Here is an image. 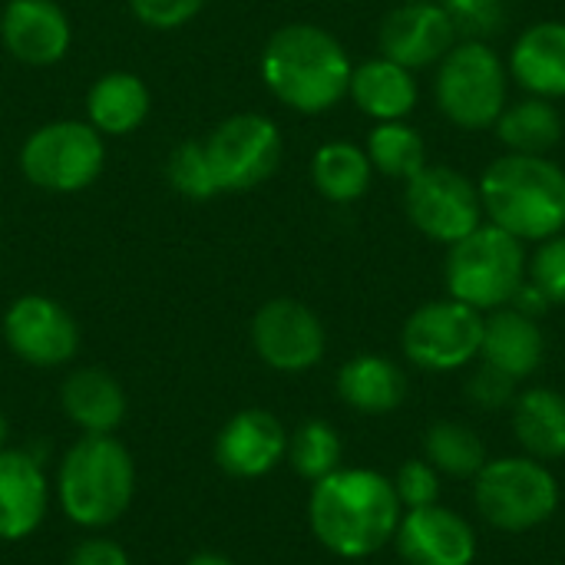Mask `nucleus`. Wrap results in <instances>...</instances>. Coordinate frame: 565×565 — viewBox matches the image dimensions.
I'll return each mask as SVG.
<instances>
[{"mask_svg": "<svg viewBox=\"0 0 565 565\" xmlns=\"http://www.w3.org/2000/svg\"><path fill=\"white\" fill-rule=\"evenodd\" d=\"M404 507L394 480L364 467H341L318 480L308 500V523L318 543L341 559H367L394 543Z\"/></svg>", "mask_w": 565, "mask_h": 565, "instance_id": "nucleus-1", "label": "nucleus"}, {"mask_svg": "<svg viewBox=\"0 0 565 565\" xmlns=\"http://www.w3.org/2000/svg\"><path fill=\"white\" fill-rule=\"evenodd\" d=\"M351 70L344 46L315 23H288L275 30L262 53L265 86L305 116L334 109L348 96Z\"/></svg>", "mask_w": 565, "mask_h": 565, "instance_id": "nucleus-2", "label": "nucleus"}, {"mask_svg": "<svg viewBox=\"0 0 565 565\" xmlns=\"http://www.w3.org/2000/svg\"><path fill=\"white\" fill-rule=\"evenodd\" d=\"M477 185L490 225L513 238L546 242L565 232V172L553 159L507 152Z\"/></svg>", "mask_w": 565, "mask_h": 565, "instance_id": "nucleus-3", "label": "nucleus"}, {"mask_svg": "<svg viewBox=\"0 0 565 565\" xmlns=\"http://www.w3.org/2000/svg\"><path fill=\"white\" fill-rule=\"evenodd\" d=\"M136 467L113 434H83L56 470V500L83 530L113 526L132 507Z\"/></svg>", "mask_w": 565, "mask_h": 565, "instance_id": "nucleus-4", "label": "nucleus"}, {"mask_svg": "<svg viewBox=\"0 0 565 565\" xmlns=\"http://www.w3.org/2000/svg\"><path fill=\"white\" fill-rule=\"evenodd\" d=\"M444 278L450 298L477 308L480 315L507 308L526 281L523 242L497 225H480L450 245Z\"/></svg>", "mask_w": 565, "mask_h": 565, "instance_id": "nucleus-5", "label": "nucleus"}, {"mask_svg": "<svg viewBox=\"0 0 565 565\" xmlns=\"http://www.w3.org/2000/svg\"><path fill=\"white\" fill-rule=\"evenodd\" d=\"M434 96L460 129H490L510 103V70L483 40H457L437 63Z\"/></svg>", "mask_w": 565, "mask_h": 565, "instance_id": "nucleus-6", "label": "nucleus"}, {"mask_svg": "<svg viewBox=\"0 0 565 565\" xmlns=\"http://www.w3.org/2000/svg\"><path fill=\"white\" fill-rule=\"evenodd\" d=\"M477 513L503 533H530L559 510V483L553 470L533 457L487 460L473 477Z\"/></svg>", "mask_w": 565, "mask_h": 565, "instance_id": "nucleus-7", "label": "nucleus"}, {"mask_svg": "<svg viewBox=\"0 0 565 565\" xmlns=\"http://www.w3.org/2000/svg\"><path fill=\"white\" fill-rule=\"evenodd\" d=\"M103 136L89 122L60 119L40 126L20 149L23 175L43 192H79L103 172Z\"/></svg>", "mask_w": 565, "mask_h": 565, "instance_id": "nucleus-8", "label": "nucleus"}, {"mask_svg": "<svg viewBox=\"0 0 565 565\" xmlns=\"http://www.w3.org/2000/svg\"><path fill=\"white\" fill-rule=\"evenodd\" d=\"M480 344L483 315L457 298L420 305L401 331V348L407 361L420 371L437 374L467 367L473 358H480Z\"/></svg>", "mask_w": 565, "mask_h": 565, "instance_id": "nucleus-9", "label": "nucleus"}, {"mask_svg": "<svg viewBox=\"0 0 565 565\" xmlns=\"http://www.w3.org/2000/svg\"><path fill=\"white\" fill-rule=\"evenodd\" d=\"M404 205L414 228L444 245H454L483 225L480 185L450 166H424L407 179Z\"/></svg>", "mask_w": 565, "mask_h": 565, "instance_id": "nucleus-10", "label": "nucleus"}, {"mask_svg": "<svg viewBox=\"0 0 565 565\" xmlns=\"http://www.w3.org/2000/svg\"><path fill=\"white\" fill-rule=\"evenodd\" d=\"M202 146L218 192H248L271 179L281 162V132L262 113L228 116Z\"/></svg>", "mask_w": 565, "mask_h": 565, "instance_id": "nucleus-11", "label": "nucleus"}, {"mask_svg": "<svg viewBox=\"0 0 565 565\" xmlns=\"http://www.w3.org/2000/svg\"><path fill=\"white\" fill-rule=\"evenodd\" d=\"M252 344L255 354L281 374L311 371L324 358V324L318 315L291 298H275L258 308L252 321Z\"/></svg>", "mask_w": 565, "mask_h": 565, "instance_id": "nucleus-12", "label": "nucleus"}, {"mask_svg": "<svg viewBox=\"0 0 565 565\" xmlns=\"http://www.w3.org/2000/svg\"><path fill=\"white\" fill-rule=\"evenodd\" d=\"M3 341L33 367H63L79 351V328L60 301L23 295L3 315Z\"/></svg>", "mask_w": 565, "mask_h": 565, "instance_id": "nucleus-13", "label": "nucleus"}, {"mask_svg": "<svg viewBox=\"0 0 565 565\" xmlns=\"http://www.w3.org/2000/svg\"><path fill=\"white\" fill-rule=\"evenodd\" d=\"M457 40L460 36L450 13L437 0H404L381 20V33H377L381 56L407 70H424L440 63Z\"/></svg>", "mask_w": 565, "mask_h": 565, "instance_id": "nucleus-14", "label": "nucleus"}, {"mask_svg": "<svg viewBox=\"0 0 565 565\" xmlns=\"http://www.w3.org/2000/svg\"><path fill=\"white\" fill-rule=\"evenodd\" d=\"M394 546L407 565H473L477 559L473 526L440 503L404 510Z\"/></svg>", "mask_w": 565, "mask_h": 565, "instance_id": "nucleus-15", "label": "nucleus"}, {"mask_svg": "<svg viewBox=\"0 0 565 565\" xmlns=\"http://www.w3.org/2000/svg\"><path fill=\"white\" fill-rule=\"evenodd\" d=\"M288 454V430L262 407L238 411L215 437V463L235 480L271 473Z\"/></svg>", "mask_w": 565, "mask_h": 565, "instance_id": "nucleus-16", "label": "nucleus"}, {"mask_svg": "<svg viewBox=\"0 0 565 565\" xmlns=\"http://www.w3.org/2000/svg\"><path fill=\"white\" fill-rule=\"evenodd\" d=\"M0 40L26 66L60 63L70 50V20L53 0H10L0 13Z\"/></svg>", "mask_w": 565, "mask_h": 565, "instance_id": "nucleus-17", "label": "nucleus"}, {"mask_svg": "<svg viewBox=\"0 0 565 565\" xmlns=\"http://www.w3.org/2000/svg\"><path fill=\"white\" fill-rule=\"evenodd\" d=\"M50 510V480L23 450H0V543L36 533Z\"/></svg>", "mask_w": 565, "mask_h": 565, "instance_id": "nucleus-18", "label": "nucleus"}, {"mask_svg": "<svg viewBox=\"0 0 565 565\" xmlns=\"http://www.w3.org/2000/svg\"><path fill=\"white\" fill-rule=\"evenodd\" d=\"M510 76L540 99H563L565 96V23L543 20L526 26L507 63Z\"/></svg>", "mask_w": 565, "mask_h": 565, "instance_id": "nucleus-19", "label": "nucleus"}, {"mask_svg": "<svg viewBox=\"0 0 565 565\" xmlns=\"http://www.w3.org/2000/svg\"><path fill=\"white\" fill-rule=\"evenodd\" d=\"M483 364L510 374L513 381H526L540 371L546 358V338L536 318L516 311V308H497L490 318H483V344H480Z\"/></svg>", "mask_w": 565, "mask_h": 565, "instance_id": "nucleus-20", "label": "nucleus"}, {"mask_svg": "<svg viewBox=\"0 0 565 565\" xmlns=\"http://www.w3.org/2000/svg\"><path fill=\"white\" fill-rule=\"evenodd\" d=\"M348 96L371 119L397 122V119L411 116L417 106V79H414V70H407L387 56H374L351 70Z\"/></svg>", "mask_w": 565, "mask_h": 565, "instance_id": "nucleus-21", "label": "nucleus"}, {"mask_svg": "<svg viewBox=\"0 0 565 565\" xmlns=\"http://www.w3.org/2000/svg\"><path fill=\"white\" fill-rule=\"evenodd\" d=\"M338 397L367 417L394 414L407 401V377L381 354H358L338 371Z\"/></svg>", "mask_w": 565, "mask_h": 565, "instance_id": "nucleus-22", "label": "nucleus"}, {"mask_svg": "<svg viewBox=\"0 0 565 565\" xmlns=\"http://www.w3.org/2000/svg\"><path fill=\"white\" fill-rule=\"evenodd\" d=\"M63 414L83 434H113L126 417V394L119 381L99 367H79L63 381Z\"/></svg>", "mask_w": 565, "mask_h": 565, "instance_id": "nucleus-23", "label": "nucleus"}, {"mask_svg": "<svg viewBox=\"0 0 565 565\" xmlns=\"http://www.w3.org/2000/svg\"><path fill=\"white\" fill-rule=\"evenodd\" d=\"M513 434L526 457L553 463L565 457V397L550 387H530L513 401Z\"/></svg>", "mask_w": 565, "mask_h": 565, "instance_id": "nucleus-24", "label": "nucleus"}, {"mask_svg": "<svg viewBox=\"0 0 565 565\" xmlns=\"http://www.w3.org/2000/svg\"><path fill=\"white\" fill-rule=\"evenodd\" d=\"M89 126L99 136H126L149 116V89L136 73H106L93 83L86 96Z\"/></svg>", "mask_w": 565, "mask_h": 565, "instance_id": "nucleus-25", "label": "nucleus"}, {"mask_svg": "<svg viewBox=\"0 0 565 565\" xmlns=\"http://www.w3.org/2000/svg\"><path fill=\"white\" fill-rule=\"evenodd\" d=\"M497 136L510 152L546 156L563 139V116L553 106V99L540 96L507 103V109L497 119Z\"/></svg>", "mask_w": 565, "mask_h": 565, "instance_id": "nucleus-26", "label": "nucleus"}, {"mask_svg": "<svg viewBox=\"0 0 565 565\" xmlns=\"http://www.w3.org/2000/svg\"><path fill=\"white\" fill-rule=\"evenodd\" d=\"M371 159L354 142H324L311 159V179L315 189L338 205H348L361 199L371 185Z\"/></svg>", "mask_w": 565, "mask_h": 565, "instance_id": "nucleus-27", "label": "nucleus"}, {"mask_svg": "<svg viewBox=\"0 0 565 565\" xmlns=\"http://www.w3.org/2000/svg\"><path fill=\"white\" fill-rule=\"evenodd\" d=\"M424 460L440 477L473 480L487 463V444L473 427L457 420H440L424 437Z\"/></svg>", "mask_w": 565, "mask_h": 565, "instance_id": "nucleus-28", "label": "nucleus"}, {"mask_svg": "<svg viewBox=\"0 0 565 565\" xmlns=\"http://www.w3.org/2000/svg\"><path fill=\"white\" fill-rule=\"evenodd\" d=\"M367 159L377 172L391 179H414L427 166V146L414 126L404 119L397 122H377L367 136Z\"/></svg>", "mask_w": 565, "mask_h": 565, "instance_id": "nucleus-29", "label": "nucleus"}, {"mask_svg": "<svg viewBox=\"0 0 565 565\" xmlns=\"http://www.w3.org/2000/svg\"><path fill=\"white\" fill-rule=\"evenodd\" d=\"M295 467L298 477L318 483L324 477H331L334 470H341V437L331 424L324 420H308L301 424L291 437H288V454H285Z\"/></svg>", "mask_w": 565, "mask_h": 565, "instance_id": "nucleus-30", "label": "nucleus"}, {"mask_svg": "<svg viewBox=\"0 0 565 565\" xmlns=\"http://www.w3.org/2000/svg\"><path fill=\"white\" fill-rule=\"evenodd\" d=\"M169 182L179 195L185 199H195V202H205L212 195H218V185H215V175H212V166H209V156H205V146L202 142H182L172 149L169 156Z\"/></svg>", "mask_w": 565, "mask_h": 565, "instance_id": "nucleus-31", "label": "nucleus"}, {"mask_svg": "<svg viewBox=\"0 0 565 565\" xmlns=\"http://www.w3.org/2000/svg\"><path fill=\"white\" fill-rule=\"evenodd\" d=\"M526 278L546 295L550 305H565V232L540 242L533 258H526Z\"/></svg>", "mask_w": 565, "mask_h": 565, "instance_id": "nucleus-32", "label": "nucleus"}, {"mask_svg": "<svg viewBox=\"0 0 565 565\" xmlns=\"http://www.w3.org/2000/svg\"><path fill=\"white\" fill-rule=\"evenodd\" d=\"M460 40H483L503 30V0H444Z\"/></svg>", "mask_w": 565, "mask_h": 565, "instance_id": "nucleus-33", "label": "nucleus"}, {"mask_svg": "<svg viewBox=\"0 0 565 565\" xmlns=\"http://www.w3.org/2000/svg\"><path fill=\"white\" fill-rule=\"evenodd\" d=\"M394 490L404 510L434 507L440 503V473L427 460H407L394 477Z\"/></svg>", "mask_w": 565, "mask_h": 565, "instance_id": "nucleus-34", "label": "nucleus"}, {"mask_svg": "<svg viewBox=\"0 0 565 565\" xmlns=\"http://www.w3.org/2000/svg\"><path fill=\"white\" fill-rule=\"evenodd\" d=\"M467 397L480 407V411H503V407H513L516 401V381L490 364H483L470 384H467Z\"/></svg>", "mask_w": 565, "mask_h": 565, "instance_id": "nucleus-35", "label": "nucleus"}, {"mask_svg": "<svg viewBox=\"0 0 565 565\" xmlns=\"http://www.w3.org/2000/svg\"><path fill=\"white\" fill-rule=\"evenodd\" d=\"M136 20H142L152 30H175L185 26L202 7L205 0H129Z\"/></svg>", "mask_w": 565, "mask_h": 565, "instance_id": "nucleus-36", "label": "nucleus"}, {"mask_svg": "<svg viewBox=\"0 0 565 565\" xmlns=\"http://www.w3.org/2000/svg\"><path fill=\"white\" fill-rule=\"evenodd\" d=\"M66 565H132V559L113 540H86L70 553Z\"/></svg>", "mask_w": 565, "mask_h": 565, "instance_id": "nucleus-37", "label": "nucleus"}, {"mask_svg": "<svg viewBox=\"0 0 565 565\" xmlns=\"http://www.w3.org/2000/svg\"><path fill=\"white\" fill-rule=\"evenodd\" d=\"M510 308H516V311H523V315H530V318H540V315L550 308V301H546V295H543V291L526 278V281L520 285V291L513 295Z\"/></svg>", "mask_w": 565, "mask_h": 565, "instance_id": "nucleus-38", "label": "nucleus"}, {"mask_svg": "<svg viewBox=\"0 0 565 565\" xmlns=\"http://www.w3.org/2000/svg\"><path fill=\"white\" fill-rule=\"evenodd\" d=\"M185 565H235L232 559H225V556H218V553H199V556H192Z\"/></svg>", "mask_w": 565, "mask_h": 565, "instance_id": "nucleus-39", "label": "nucleus"}, {"mask_svg": "<svg viewBox=\"0 0 565 565\" xmlns=\"http://www.w3.org/2000/svg\"><path fill=\"white\" fill-rule=\"evenodd\" d=\"M3 444H7V420H3V414H0V450H3Z\"/></svg>", "mask_w": 565, "mask_h": 565, "instance_id": "nucleus-40", "label": "nucleus"}]
</instances>
